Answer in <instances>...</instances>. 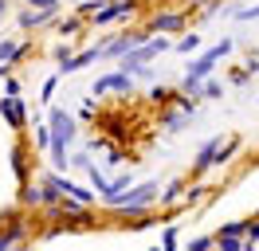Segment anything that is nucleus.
<instances>
[{"mask_svg":"<svg viewBox=\"0 0 259 251\" xmlns=\"http://www.w3.org/2000/svg\"><path fill=\"white\" fill-rule=\"evenodd\" d=\"M208 243H212V239H208V235H204V239H196V243H193V247H189V251H208Z\"/></svg>","mask_w":259,"mask_h":251,"instance_id":"16","label":"nucleus"},{"mask_svg":"<svg viewBox=\"0 0 259 251\" xmlns=\"http://www.w3.org/2000/svg\"><path fill=\"white\" fill-rule=\"evenodd\" d=\"M4 12H8V0H0V16H4Z\"/></svg>","mask_w":259,"mask_h":251,"instance_id":"19","label":"nucleus"},{"mask_svg":"<svg viewBox=\"0 0 259 251\" xmlns=\"http://www.w3.org/2000/svg\"><path fill=\"white\" fill-rule=\"evenodd\" d=\"M196 4H208V0H196Z\"/></svg>","mask_w":259,"mask_h":251,"instance_id":"20","label":"nucleus"},{"mask_svg":"<svg viewBox=\"0 0 259 251\" xmlns=\"http://www.w3.org/2000/svg\"><path fill=\"white\" fill-rule=\"evenodd\" d=\"M161 51H169V44H165V39H146L142 47H134V51H126V55H122V67H126V71H146V59L161 55Z\"/></svg>","mask_w":259,"mask_h":251,"instance_id":"3","label":"nucleus"},{"mask_svg":"<svg viewBox=\"0 0 259 251\" xmlns=\"http://www.w3.org/2000/svg\"><path fill=\"white\" fill-rule=\"evenodd\" d=\"M196 47H200V35H185L177 44V51H196Z\"/></svg>","mask_w":259,"mask_h":251,"instance_id":"13","label":"nucleus"},{"mask_svg":"<svg viewBox=\"0 0 259 251\" xmlns=\"http://www.w3.org/2000/svg\"><path fill=\"white\" fill-rule=\"evenodd\" d=\"M98 55H102V47H91V51H82L79 59H63L59 67H63V71H79V67H87V63H91V59H98Z\"/></svg>","mask_w":259,"mask_h":251,"instance_id":"6","label":"nucleus"},{"mask_svg":"<svg viewBox=\"0 0 259 251\" xmlns=\"http://www.w3.org/2000/svg\"><path fill=\"white\" fill-rule=\"evenodd\" d=\"M20 55V44H0V63L8 67V59H16Z\"/></svg>","mask_w":259,"mask_h":251,"instance_id":"11","label":"nucleus"},{"mask_svg":"<svg viewBox=\"0 0 259 251\" xmlns=\"http://www.w3.org/2000/svg\"><path fill=\"white\" fill-rule=\"evenodd\" d=\"M20 24H24V28H39V24H48V16H39V12H24V16H20Z\"/></svg>","mask_w":259,"mask_h":251,"instance_id":"10","label":"nucleus"},{"mask_svg":"<svg viewBox=\"0 0 259 251\" xmlns=\"http://www.w3.org/2000/svg\"><path fill=\"white\" fill-rule=\"evenodd\" d=\"M220 251H243L240 247V235H220Z\"/></svg>","mask_w":259,"mask_h":251,"instance_id":"12","label":"nucleus"},{"mask_svg":"<svg viewBox=\"0 0 259 251\" xmlns=\"http://www.w3.org/2000/svg\"><path fill=\"white\" fill-rule=\"evenodd\" d=\"M247 232H251V239H259V224H251V228H247Z\"/></svg>","mask_w":259,"mask_h":251,"instance_id":"18","label":"nucleus"},{"mask_svg":"<svg viewBox=\"0 0 259 251\" xmlns=\"http://www.w3.org/2000/svg\"><path fill=\"white\" fill-rule=\"evenodd\" d=\"M173 28H181V16H157L153 20V31H173Z\"/></svg>","mask_w":259,"mask_h":251,"instance_id":"9","label":"nucleus"},{"mask_svg":"<svg viewBox=\"0 0 259 251\" xmlns=\"http://www.w3.org/2000/svg\"><path fill=\"white\" fill-rule=\"evenodd\" d=\"M98 91H130V75H106L95 82V94Z\"/></svg>","mask_w":259,"mask_h":251,"instance_id":"5","label":"nucleus"},{"mask_svg":"<svg viewBox=\"0 0 259 251\" xmlns=\"http://www.w3.org/2000/svg\"><path fill=\"white\" fill-rule=\"evenodd\" d=\"M55 4L59 0H32V8H44V12H55Z\"/></svg>","mask_w":259,"mask_h":251,"instance_id":"14","label":"nucleus"},{"mask_svg":"<svg viewBox=\"0 0 259 251\" xmlns=\"http://www.w3.org/2000/svg\"><path fill=\"white\" fill-rule=\"evenodd\" d=\"M240 20H259V4H251V8H243Z\"/></svg>","mask_w":259,"mask_h":251,"instance_id":"15","label":"nucleus"},{"mask_svg":"<svg viewBox=\"0 0 259 251\" xmlns=\"http://www.w3.org/2000/svg\"><path fill=\"white\" fill-rule=\"evenodd\" d=\"M153 196H157V185H153V181H149V185H142V188H134V192H118V196H114V208H146L149 200H153Z\"/></svg>","mask_w":259,"mask_h":251,"instance_id":"4","label":"nucleus"},{"mask_svg":"<svg viewBox=\"0 0 259 251\" xmlns=\"http://www.w3.org/2000/svg\"><path fill=\"white\" fill-rule=\"evenodd\" d=\"M134 4L130 0H122V4H114V8H98V24H106V20H114V16H126Z\"/></svg>","mask_w":259,"mask_h":251,"instance_id":"7","label":"nucleus"},{"mask_svg":"<svg viewBox=\"0 0 259 251\" xmlns=\"http://www.w3.org/2000/svg\"><path fill=\"white\" fill-rule=\"evenodd\" d=\"M0 251H12V235H0Z\"/></svg>","mask_w":259,"mask_h":251,"instance_id":"17","label":"nucleus"},{"mask_svg":"<svg viewBox=\"0 0 259 251\" xmlns=\"http://www.w3.org/2000/svg\"><path fill=\"white\" fill-rule=\"evenodd\" d=\"M228 51H232V44H216V47H208V51H204V55H200V59L193 63V67H189V75H185V91L189 94H196L200 91V82H204V75H208L212 67H216V59H224Z\"/></svg>","mask_w":259,"mask_h":251,"instance_id":"1","label":"nucleus"},{"mask_svg":"<svg viewBox=\"0 0 259 251\" xmlns=\"http://www.w3.org/2000/svg\"><path fill=\"white\" fill-rule=\"evenodd\" d=\"M24 200H28V204H44V200H55V192H51L48 185H44V188H28Z\"/></svg>","mask_w":259,"mask_h":251,"instance_id":"8","label":"nucleus"},{"mask_svg":"<svg viewBox=\"0 0 259 251\" xmlns=\"http://www.w3.org/2000/svg\"><path fill=\"white\" fill-rule=\"evenodd\" d=\"M51 126H55V134H51V153H55V161H63L67 141L75 138V122H71L67 110H51Z\"/></svg>","mask_w":259,"mask_h":251,"instance_id":"2","label":"nucleus"}]
</instances>
